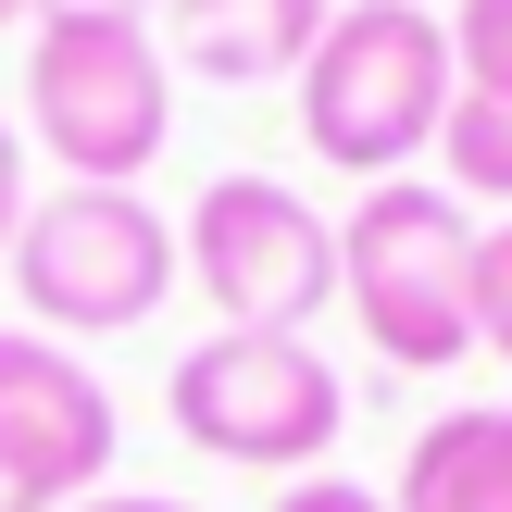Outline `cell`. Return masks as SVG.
Instances as JSON below:
<instances>
[{"instance_id":"obj_1","label":"cell","mask_w":512,"mask_h":512,"mask_svg":"<svg viewBox=\"0 0 512 512\" xmlns=\"http://www.w3.org/2000/svg\"><path fill=\"white\" fill-rule=\"evenodd\" d=\"M25 138L63 163V188H138L175 138V63L150 13H100V0H38L25 38Z\"/></svg>"},{"instance_id":"obj_14","label":"cell","mask_w":512,"mask_h":512,"mask_svg":"<svg viewBox=\"0 0 512 512\" xmlns=\"http://www.w3.org/2000/svg\"><path fill=\"white\" fill-rule=\"evenodd\" d=\"M13 225H25V125L0 113V250H13Z\"/></svg>"},{"instance_id":"obj_10","label":"cell","mask_w":512,"mask_h":512,"mask_svg":"<svg viewBox=\"0 0 512 512\" xmlns=\"http://www.w3.org/2000/svg\"><path fill=\"white\" fill-rule=\"evenodd\" d=\"M438 163H450V200H512V113H488V100H450Z\"/></svg>"},{"instance_id":"obj_12","label":"cell","mask_w":512,"mask_h":512,"mask_svg":"<svg viewBox=\"0 0 512 512\" xmlns=\"http://www.w3.org/2000/svg\"><path fill=\"white\" fill-rule=\"evenodd\" d=\"M475 350H500V363H512V225L475 238Z\"/></svg>"},{"instance_id":"obj_11","label":"cell","mask_w":512,"mask_h":512,"mask_svg":"<svg viewBox=\"0 0 512 512\" xmlns=\"http://www.w3.org/2000/svg\"><path fill=\"white\" fill-rule=\"evenodd\" d=\"M450 63H463V100L512 113V0H450Z\"/></svg>"},{"instance_id":"obj_5","label":"cell","mask_w":512,"mask_h":512,"mask_svg":"<svg viewBox=\"0 0 512 512\" xmlns=\"http://www.w3.org/2000/svg\"><path fill=\"white\" fill-rule=\"evenodd\" d=\"M175 438L200 463H238V475H325L350 425V388L313 338H263V325H213V338L175 363Z\"/></svg>"},{"instance_id":"obj_6","label":"cell","mask_w":512,"mask_h":512,"mask_svg":"<svg viewBox=\"0 0 512 512\" xmlns=\"http://www.w3.org/2000/svg\"><path fill=\"white\" fill-rule=\"evenodd\" d=\"M175 263L200 275L225 325H263V338H313V313L338 300V213L300 200L288 175H213L188 200V238Z\"/></svg>"},{"instance_id":"obj_3","label":"cell","mask_w":512,"mask_h":512,"mask_svg":"<svg viewBox=\"0 0 512 512\" xmlns=\"http://www.w3.org/2000/svg\"><path fill=\"white\" fill-rule=\"evenodd\" d=\"M338 300L375 363L450 375L475 350V213L438 175H388L338 213Z\"/></svg>"},{"instance_id":"obj_16","label":"cell","mask_w":512,"mask_h":512,"mask_svg":"<svg viewBox=\"0 0 512 512\" xmlns=\"http://www.w3.org/2000/svg\"><path fill=\"white\" fill-rule=\"evenodd\" d=\"M0 512H50V500H25V488H13V475H0Z\"/></svg>"},{"instance_id":"obj_19","label":"cell","mask_w":512,"mask_h":512,"mask_svg":"<svg viewBox=\"0 0 512 512\" xmlns=\"http://www.w3.org/2000/svg\"><path fill=\"white\" fill-rule=\"evenodd\" d=\"M413 13H438V0H413Z\"/></svg>"},{"instance_id":"obj_17","label":"cell","mask_w":512,"mask_h":512,"mask_svg":"<svg viewBox=\"0 0 512 512\" xmlns=\"http://www.w3.org/2000/svg\"><path fill=\"white\" fill-rule=\"evenodd\" d=\"M25 13H38V0H0V38H13V25H25Z\"/></svg>"},{"instance_id":"obj_9","label":"cell","mask_w":512,"mask_h":512,"mask_svg":"<svg viewBox=\"0 0 512 512\" xmlns=\"http://www.w3.org/2000/svg\"><path fill=\"white\" fill-rule=\"evenodd\" d=\"M388 512H512V400H463L413 438Z\"/></svg>"},{"instance_id":"obj_15","label":"cell","mask_w":512,"mask_h":512,"mask_svg":"<svg viewBox=\"0 0 512 512\" xmlns=\"http://www.w3.org/2000/svg\"><path fill=\"white\" fill-rule=\"evenodd\" d=\"M75 512H188V500H150V488H100V500H75Z\"/></svg>"},{"instance_id":"obj_13","label":"cell","mask_w":512,"mask_h":512,"mask_svg":"<svg viewBox=\"0 0 512 512\" xmlns=\"http://www.w3.org/2000/svg\"><path fill=\"white\" fill-rule=\"evenodd\" d=\"M275 512H388V500H375L363 475H300V488L275 500Z\"/></svg>"},{"instance_id":"obj_7","label":"cell","mask_w":512,"mask_h":512,"mask_svg":"<svg viewBox=\"0 0 512 512\" xmlns=\"http://www.w3.org/2000/svg\"><path fill=\"white\" fill-rule=\"evenodd\" d=\"M113 450H125L113 388H100V375L75 363L63 338H38V325H0V475H13L25 500L75 512V500H100Z\"/></svg>"},{"instance_id":"obj_8","label":"cell","mask_w":512,"mask_h":512,"mask_svg":"<svg viewBox=\"0 0 512 512\" xmlns=\"http://www.w3.org/2000/svg\"><path fill=\"white\" fill-rule=\"evenodd\" d=\"M175 63L213 75V88H275V75L313 63V38L338 25V0H163Z\"/></svg>"},{"instance_id":"obj_2","label":"cell","mask_w":512,"mask_h":512,"mask_svg":"<svg viewBox=\"0 0 512 512\" xmlns=\"http://www.w3.org/2000/svg\"><path fill=\"white\" fill-rule=\"evenodd\" d=\"M300 88V138L313 163L363 175H413L438 150L450 100H463V63H450V13H413V0H338V25L313 38V63L288 75Z\"/></svg>"},{"instance_id":"obj_18","label":"cell","mask_w":512,"mask_h":512,"mask_svg":"<svg viewBox=\"0 0 512 512\" xmlns=\"http://www.w3.org/2000/svg\"><path fill=\"white\" fill-rule=\"evenodd\" d=\"M100 13H138V0H100Z\"/></svg>"},{"instance_id":"obj_4","label":"cell","mask_w":512,"mask_h":512,"mask_svg":"<svg viewBox=\"0 0 512 512\" xmlns=\"http://www.w3.org/2000/svg\"><path fill=\"white\" fill-rule=\"evenodd\" d=\"M13 300H25V325L38 338H125V325H150L163 313V288H175V225L150 213L138 188H50V200H25V225H13Z\"/></svg>"}]
</instances>
